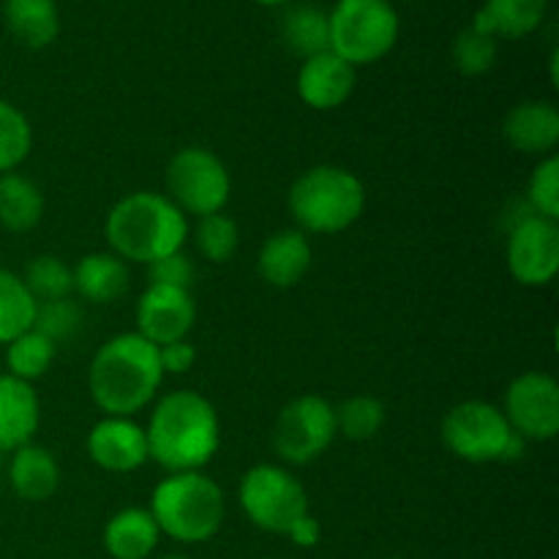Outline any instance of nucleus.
Instances as JSON below:
<instances>
[{"label":"nucleus","mask_w":559,"mask_h":559,"mask_svg":"<svg viewBox=\"0 0 559 559\" xmlns=\"http://www.w3.org/2000/svg\"><path fill=\"white\" fill-rule=\"evenodd\" d=\"M33 151V129L16 104L0 98V175L16 173Z\"/></svg>","instance_id":"cd10ccee"},{"label":"nucleus","mask_w":559,"mask_h":559,"mask_svg":"<svg viewBox=\"0 0 559 559\" xmlns=\"http://www.w3.org/2000/svg\"><path fill=\"white\" fill-rule=\"evenodd\" d=\"M58 355V344L38 333L36 328L16 336L14 342L5 344V374L16 377L22 382H33L49 371Z\"/></svg>","instance_id":"bb28decb"},{"label":"nucleus","mask_w":559,"mask_h":559,"mask_svg":"<svg viewBox=\"0 0 559 559\" xmlns=\"http://www.w3.org/2000/svg\"><path fill=\"white\" fill-rule=\"evenodd\" d=\"M508 273L524 287H546L559 271V224L530 213L508 229Z\"/></svg>","instance_id":"f8f14e48"},{"label":"nucleus","mask_w":559,"mask_h":559,"mask_svg":"<svg viewBox=\"0 0 559 559\" xmlns=\"http://www.w3.org/2000/svg\"><path fill=\"white\" fill-rule=\"evenodd\" d=\"M80 325H82V311L71 298L38 304L36 322H33V328H36L38 333H44L47 338H52L55 344L74 336V333L80 331Z\"/></svg>","instance_id":"72a5a7b5"},{"label":"nucleus","mask_w":559,"mask_h":559,"mask_svg":"<svg viewBox=\"0 0 559 559\" xmlns=\"http://www.w3.org/2000/svg\"><path fill=\"white\" fill-rule=\"evenodd\" d=\"M194 246L200 251L202 260L213 262V265H224L238 254L240 246V229L233 216L227 213H211L197 222L194 229Z\"/></svg>","instance_id":"c85d7f7f"},{"label":"nucleus","mask_w":559,"mask_h":559,"mask_svg":"<svg viewBox=\"0 0 559 559\" xmlns=\"http://www.w3.org/2000/svg\"><path fill=\"white\" fill-rule=\"evenodd\" d=\"M164 382L158 347L140 333H118L91 360L87 388L104 415L134 418L156 399Z\"/></svg>","instance_id":"f03ea898"},{"label":"nucleus","mask_w":559,"mask_h":559,"mask_svg":"<svg viewBox=\"0 0 559 559\" xmlns=\"http://www.w3.org/2000/svg\"><path fill=\"white\" fill-rule=\"evenodd\" d=\"M338 437L336 407L317 393L293 399L273 426V448L287 464L317 462Z\"/></svg>","instance_id":"9d476101"},{"label":"nucleus","mask_w":559,"mask_h":559,"mask_svg":"<svg viewBox=\"0 0 559 559\" xmlns=\"http://www.w3.org/2000/svg\"><path fill=\"white\" fill-rule=\"evenodd\" d=\"M451 55L462 74L480 76L491 71V66L497 63V38L473 31V27H464L456 36V41H453Z\"/></svg>","instance_id":"2f4dec72"},{"label":"nucleus","mask_w":559,"mask_h":559,"mask_svg":"<svg viewBox=\"0 0 559 559\" xmlns=\"http://www.w3.org/2000/svg\"><path fill=\"white\" fill-rule=\"evenodd\" d=\"M169 200L183 211V216H211L227 207L233 194V178L222 158L200 145L183 147L167 164Z\"/></svg>","instance_id":"1a4fd4ad"},{"label":"nucleus","mask_w":559,"mask_h":559,"mask_svg":"<svg viewBox=\"0 0 559 559\" xmlns=\"http://www.w3.org/2000/svg\"><path fill=\"white\" fill-rule=\"evenodd\" d=\"M41 424V404L31 382L0 374V451L27 445Z\"/></svg>","instance_id":"a211bd4d"},{"label":"nucleus","mask_w":559,"mask_h":559,"mask_svg":"<svg viewBox=\"0 0 559 559\" xmlns=\"http://www.w3.org/2000/svg\"><path fill=\"white\" fill-rule=\"evenodd\" d=\"M147 456L167 473H197L222 445L218 413L197 391H173L156 404L145 426Z\"/></svg>","instance_id":"f257e3e1"},{"label":"nucleus","mask_w":559,"mask_h":559,"mask_svg":"<svg viewBox=\"0 0 559 559\" xmlns=\"http://www.w3.org/2000/svg\"><path fill=\"white\" fill-rule=\"evenodd\" d=\"M74 293L87 304H115L129 289L131 273L129 262L120 260L112 251H91L71 267Z\"/></svg>","instance_id":"6ab92c4d"},{"label":"nucleus","mask_w":559,"mask_h":559,"mask_svg":"<svg viewBox=\"0 0 559 559\" xmlns=\"http://www.w3.org/2000/svg\"><path fill=\"white\" fill-rule=\"evenodd\" d=\"M240 511L254 527L287 538L298 522L309 516V497L304 484L289 469L276 464H257L240 478Z\"/></svg>","instance_id":"6e6552de"},{"label":"nucleus","mask_w":559,"mask_h":559,"mask_svg":"<svg viewBox=\"0 0 559 559\" xmlns=\"http://www.w3.org/2000/svg\"><path fill=\"white\" fill-rule=\"evenodd\" d=\"M442 442L453 456L469 464L516 462L524 456L527 440L516 435L491 402H462L442 420Z\"/></svg>","instance_id":"423d86ee"},{"label":"nucleus","mask_w":559,"mask_h":559,"mask_svg":"<svg viewBox=\"0 0 559 559\" xmlns=\"http://www.w3.org/2000/svg\"><path fill=\"white\" fill-rule=\"evenodd\" d=\"M3 20L11 36L27 49L49 47L60 33V11L55 0H5Z\"/></svg>","instance_id":"5701e85b"},{"label":"nucleus","mask_w":559,"mask_h":559,"mask_svg":"<svg viewBox=\"0 0 559 559\" xmlns=\"http://www.w3.org/2000/svg\"><path fill=\"white\" fill-rule=\"evenodd\" d=\"M287 538L293 540L295 546H304V549H311V546L320 544V524H317V519L309 513V516H306L304 522L295 524L293 533H289Z\"/></svg>","instance_id":"e433bc0d"},{"label":"nucleus","mask_w":559,"mask_h":559,"mask_svg":"<svg viewBox=\"0 0 559 559\" xmlns=\"http://www.w3.org/2000/svg\"><path fill=\"white\" fill-rule=\"evenodd\" d=\"M282 38L287 49L300 58H314V55L331 49V25H328V11L314 3H298L284 14Z\"/></svg>","instance_id":"393cba45"},{"label":"nucleus","mask_w":559,"mask_h":559,"mask_svg":"<svg viewBox=\"0 0 559 559\" xmlns=\"http://www.w3.org/2000/svg\"><path fill=\"white\" fill-rule=\"evenodd\" d=\"M147 276H151V284L189 289L191 293L197 267H194V262H191V257H186L183 249H180V251H175V254H167V257H162V260L151 262V265H147Z\"/></svg>","instance_id":"f704fd0d"},{"label":"nucleus","mask_w":559,"mask_h":559,"mask_svg":"<svg viewBox=\"0 0 559 559\" xmlns=\"http://www.w3.org/2000/svg\"><path fill=\"white\" fill-rule=\"evenodd\" d=\"M527 202L538 216L559 218V158L557 153L546 156L544 162H538V167L533 169L527 183Z\"/></svg>","instance_id":"473e14b6"},{"label":"nucleus","mask_w":559,"mask_h":559,"mask_svg":"<svg viewBox=\"0 0 559 559\" xmlns=\"http://www.w3.org/2000/svg\"><path fill=\"white\" fill-rule=\"evenodd\" d=\"M500 409L522 440H555L559 435V382L546 371H524L508 385Z\"/></svg>","instance_id":"9b49d317"},{"label":"nucleus","mask_w":559,"mask_h":559,"mask_svg":"<svg viewBox=\"0 0 559 559\" xmlns=\"http://www.w3.org/2000/svg\"><path fill=\"white\" fill-rule=\"evenodd\" d=\"M257 3H262V5H282V3H287V0H257Z\"/></svg>","instance_id":"58836bf2"},{"label":"nucleus","mask_w":559,"mask_h":559,"mask_svg":"<svg viewBox=\"0 0 559 559\" xmlns=\"http://www.w3.org/2000/svg\"><path fill=\"white\" fill-rule=\"evenodd\" d=\"M557 66H559V52H557V49H551L549 69H551V82H555V87H559V71H557Z\"/></svg>","instance_id":"4c0bfd02"},{"label":"nucleus","mask_w":559,"mask_h":559,"mask_svg":"<svg viewBox=\"0 0 559 559\" xmlns=\"http://www.w3.org/2000/svg\"><path fill=\"white\" fill-rule=\"evenodd\" d=\"M9 484L16 497L27 502H44L58 491L60 464L52 451L44 445L27 442L16 448L9 464Z\"/></svg>","instance_id":"aec40b11"},{"label":"nucleus","mask_w":559,"mask_h":559,"mask_svg":"<svg viewBox=\"0 0 559 559\" xmlns=\"http://www.w3.org/2000/svg\"><path fill=\"white\" fill-rule=\"evenodd\" d=\"M104 235L123 262L151 265L175 254L189 240V216L167 194L134 191L112 205L104 222Z\"/></svg>","instance_id":"7ed1b4c3"},{"label":"nucleus","mask_w":559,"mask_h":559,"mask_svg":"<svg viewBox=\"0 0 559 559\" xmlns=\"http://www.w3.org/2000/svg\"><path fill=\"white\" fill-rule=\"evenodd\" d=\"M25 287L36 298V304H47V300H63L71 298L74 293V278H71V265H66L60 257L41 254L33 257L22 276Z\"/></svg>","instance_id":"c756f323"},{"label":"nucleus","mask_w":559,"mask_h":559,"mask_svg":"<svg viewBox=\"0 0 559 559\" xmlns=\"http://www.w3.org/2000/svg\"><path fill=\"white\" fill-rule=\"evenodd\" d=\"M158 530L180 544H205L222 530L227 516V500L222 486L197 473H169L153 489L151 508Z\"/></svg>","instance_id":"20e7f679"},{"label":"nucleus","mask_w":559,"mask_h":559,"mask_svg":"<svg viewBox=\"0 0 559 559\" xmlns=\"http://www.w3.org/2000/svg\"><path fill=\"white\" fill-rule=\"evenodd\" d=\"M158 540L162 530L147 508H123L104 527V549L112 559H147Z\"/></svg>","instance_id":"412c9836"},{"label":"nucleus","mask_w":559,"mask_h":559,"mask_svg":"<svg viewBox=\"0 0 559 559\" xmlns=\"http://www.w3.org/2000/svg\"><path fill=\"white\" fill-rule=\"evenodd\" d=\"M336 426L338 435H344L353 442H369L380 435L385 426V404L374 396H349L336 407Z\"/></svg>","instance_id":"7c9ffc66"},{"label":"nucleus","mask_w":559,"mask_h":559,"mask_svg":"<svg viewBox=\"0 0 559 559\" xmlns=\"http://www.w3.org/2000/svg\"><path fill=\"white\" fill-rule=\"evenodd\" d=\"M508 145L527 156H551L559 145V109L551 102H522L502 123Z\"/></svg>","instance_id":"f3484780"},{"label":"nucleus","mask_w":559,"mask_h":559,"mask_svg":"<svg viewBox=\"0 0 559 559\" xmlns=\"http://www.w3.org/2000/svg\"><path fill=\"white\" fill-rule=\"evenodd\" d=\"M311 260H314V251H311L306 233H300L298 227L278 229V233L267 235V240L262 243L257 271H260L262 282L271 287L289 289L304 282Z\"/></svg>","instance_id":"dca6fc26"},{"label":"nucleus","mask_w":559,"mask_h":559,"mask_svg":"<svg viewBox=\"0 0 559 559\" xmlns=\"http://www.w3.org/2000/svg\"><path fill=\"white\" fill-rule=\"evenodd\" d=\"M331 52L349 66H371L385 58L399 41L396 9L391 0H336L328 11Z\"/></svg>","instance_id":"0eeeda50"},{"label":"nucleus","mask_w":559,"mask_h":559,"mask_svg":"<svg viewBox=\"0 0 559 559\" xmlns=\"http://www.w3.org/2000/svg\"><path fill=\"white\" fill-rule=\"evenodd\" d=\"M136 333L156 347L189 338L197 322V304L189 289L147 284L136 300Z\"/></svg>","instance_id":"ddd939ff"},{"label":"nucleus","mask_w":559,"mask_h":559,"mask_svg":"<svg viewBox=\"0 0 559 559\" xmlns=\"http://www.w3.org/2000/svg\"><path fill=\"white\" fill-rule=\"evenodd\" d=\"M158 360H162L164 377L189 374L197 364V349L189 338H180V342H169L164 347H158Z\"/></svg>","instance_id":"c9c22d12"},{"label":"nucleus","mask_w":559,"mask_h":559,"mask_svg":"<svg viewBox=\"0 0 559 559\" xmlns=\"http://www.w3.org/2000/svg\"><path fill=\"white\" fill-rule=\"evenodd\" d=\"M44 216V194L20 173L0 175V227L9 233H31Z\"/></svg>","instance_id":"b1692460"},{"label":"nucleus","mask_w":559,"mask_h":559,"mask_svg":"<svg viewBox=\"0 0 559 559\" xmlns=\"http://www.w3.org/2000/svg\"><path fill=\"white\" fill-rule=\"evenodd\" d=\"M87 456L96 467L107 469V473H134L142 464L151 462L145 426L136 424L134 418L104 415L87 431Z\"/></svg>","instance_id":"4468645a"},{"label":"nucleus","mask_w":559,"mask_h":559,"mask_svg":"<svg viewBox=\"0 0 559 559\" xmlns=\"http://www.w3.org/2000/svg\"><path fill=\"white\" fill-rule=\"evenodd\" d=\"M546 9L549 0H486L469 27L495 38H527L544 25Z\"/></svg>","instance_id":"4be33fe9"},{"label":"nucleus","mask_w":559,"mask_h":559,"mask_svg":"<svg viewBox=\"0 0 559 559\" xmlns=\"http://www.w3.org/2000/svg\"><path fill=\"white\" fill-rule=\"evenodd\" d=\"M36 298L25 287L22 276L0 267V344L14 342L36 322Z\"/></svg>","instance_id":"a878e982"},{"label":"nucleus","mask_w":559,"mask_h":559,"mask_svg":"<svg viewBox=\"0 0 559 559\" xmlns=\"http://www.w3.org/2000/svg\"><path fill=\"white\" fill-rule=\"evenodd\" d=\"M358 82V71L336 52H320L314 58H306L298 71V96L306 107L331 112L349 102Z\"/></svg>","instance_id":"2eb2a0df"},{"label":"nucleus","mask_w":559,"mask_h":559,"mask_svg":"<svg viewBox=\"0 0 559 559\" xmlns=\"http://www.w3.org/2000/svg\"><path fill=\"white\" fill-rule=\"evenodd\" d=\"M162 559H189V557H183V555H167V557H162Z\"/></svg>","instance_id":"ea45409f"},{"label":"nucleus","mask_w":559,"mask_h":559,"mask_svg":"<svg viewBox=\"0 0 559 559\" xmlns=\"http://www.w3.org/2000/svg\"><path fill=\"white\" fill-rule=\"evenodd\" d=\"M287 205L300 233L336 235L364 216L366 186L349 169L320 164L295 180Z\"/></svg>","instance_id":"39448f33"}]
</instances>
